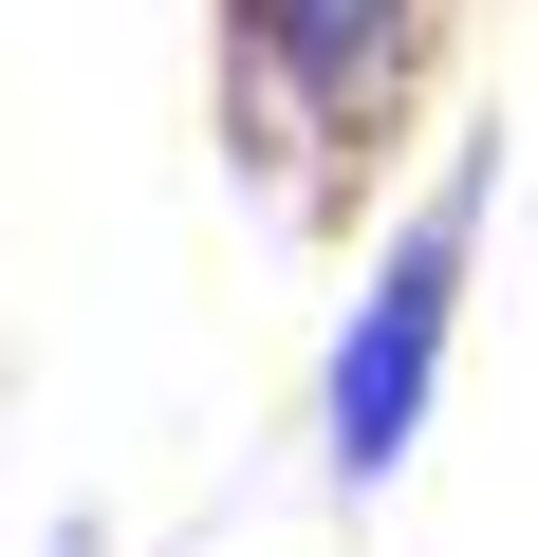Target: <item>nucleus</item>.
Instances as JSON below:
<instances>
[{
    "label": "nucleus",
    "mask_w": 538,
    "mask_h": 557,
    "mask_svg": "<svg viewBox=\"0 0 538 557\" xmlns=\"http://www.w3.org/2000/svg\"><path fill=\"white\" fill-rule=\"evenodd\" d=\"M464 242H483V168H446V205L372 260V298L335 335V483H390L427 391H446V335H464Z\"/></svg>",
    "instance_id": "f257e3e1"
},
{
    "label": "nucleus",
    "mask_w": 538,
    "mask_h": 557,
    "mask_svg": "<svg viewBox=\"0 0 538 557\" xmlns=\"http://www.w3.org/2000/svg\"><path fill=\"white\" fill-rule=\"evenodd\" d=\"M241 38L279 57L316 112H390V75H409V38H427V0H241Z\"/></svg>",
    "instance_id": "f03ea898"
},
{
    "label": "nucleus",
    "mask_w": 538,
    "mask_h": 557,
    "mask_svg": "<svg viewBox=\"0 0 538 557\" xmlns=\"http://www.w3.org/2000/svg\"><path fill=\"white\" fill-rule=\"evenodd\" d=\"M57 557H93V539H75V520H57Z\"/></svg>",
    "instance_id": "7ed1b4c3"
}]
</instances>
